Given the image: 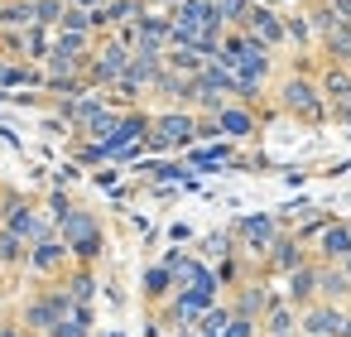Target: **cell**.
<instances>
[{
  "label": "cell",
  "instance_id": "cell-1",
  "mask_svg": "<svg viewBox=\"0 0 351 337\" xmlns=\"http://www.w3.org/2000/svg\"><path fill=\"white\" fill-rule=\"evenodd\" d=\"M53 231H58V241L68 246L73 265H92V270H97V260L106 255V231H101V217H97L92 207H68Z\"/></svg>",
  "mask_w": 351,
  "mask_h": 337
},
{
  "label": "cell",
  "instance_id": "cell-2",
  "mask_svg": "<svg viewBox=\"0 0 351 337\" xmlns=\"http://www.w3.org/2000/svg\"><path fill=\"white\" fill-rule=\"evenodd\" d=\"M140 145L154 150V154H169V150H188V145H197V111H188V106H164V111H154V116H149V130H145Z\"/></svg>",
  "mask_w": 351,
  "mask_h": 337
},
{
  "label": "cell",
  "instance_id": "cell-3",
  "mask_svg": "<svg viewBox=\"0 0 351 337\" xmlns=\"http://www.w3.org/2000/svg\"><path fill=\"white\" fill-rule=\"evenodd\" d=\"M73 308V299H68V289L63 284H44L39 294H29L25 299V308H20V327H25V337H44L63 313Z\"/></svg>",
  "mask_w": 351,
  "mask_h": 337
},
{
  "label": "cell",
  "instance_id": "cell-4",
  "mask_svg": "<svg viewBox=\"0 0 351 337\" xmlns=\"http://www.w3.org/2000/svg\"><path fill=\"white\" fill-rule=\"evenodd\" d=\"M130 68V44H121L116 34H101L97 44H92V54H87V87H116L121 82V73Z\"/></svg>",
  "mask_w": 351,
  "mask_h": 337
},
{
  "label": "cell",
  "instance_id": "cell-5",
  "mask_svg": "<svg viewBox=\"0 0 351 337\" xmlns=\"http://www.w3.org/2000/svg\"><path fill=\"white\" fill-rule=\"evenodd\" d=\"M279 111L303 121V126H313V121L327 116V102H322V92H317V82L308 73H293V78L279 82Z\"/></svg>",
  "mask_w": 351,
  "mask_h": 337
},
{
  "label": "cell",
  "instance_id": "cell-6",
  "mask_svg": "<svg viewBox=\"0 0 351 337\" xmlns=\"http://www.w3.org/2000/svg\"><path fill=\"white\" fill-rule=\"evenodd\" d=\"M284 226H279V217H269V212H255V217H241L236 226H231V236L241 241L236 251L241 255H255V260H265V251L274 246V236H279Z\"/></svg>",
  "mask_w": 351,
  "mask_h": 337
},
{
  "label": "cell",
  "instance_id": "cell-7",
  "mask_svg": "<svg viewBox=\"0 0 351 337\" xmlns=\"http://www.w3.org/2000/svg\"><path fill=\"white\" fill-rule=\"evenodd\" d=\"M25 270H34V275H44V279H63V275L73 270V255H68V246L58 241V231L44 236V241H29Z\"/></svg>",
  "mask_w": 351,
  "mask_h": 337
},
{
  "label": "cell",
  "instance_id": "cell-8",
  "mask_svg": "<svg viewBox=\"0 0 351 337\" xmlns=\"http://www.w3.org/2000/svg\"><path fill=\"white\" fill-rule=\"evenodd\" d=\"M341 323H346V308L337 303L313 299L308 308H298V337H341Z\"/></svg>",
  "mask_w": 351,
  "mask_h": 337
},
{
  "label": "cell",
  "instance_id": "cell-9",
  "mask_svg": "<svg viewBox=\"0 0 351 337\" xmlns=\"http://www.w3.org/2000/svg\"><path fill=\"white\" fill-rule=\"evenodd\" d=\"M346 255H351V222H337V217H332V222L313 236V260H317V265H341Z\"/></svg>",
  "mask_w": 351,
  "mask_h": 337
},
{
  "label": "cell",
  "instance_id": "cell-10",
  "mask_svg": "<svg viewBox=\"0 0 351 337\" xmlns=\"http://www.w3.org/2000/svg\"><path fill=\"white\" fill-rule=\"evenodd\" d=\"M212 126H217L221 140H255V135H260V116H255L250 106H241V102H226V106L212 116Z\"/></svg>",
  "mask_w": 351,
  "mask_h": 337
},
{
  "label": "cell",
  "instance_id": "cell-11",
  "mask_svg": "<svg viewBox=\"0 0 351 337\" xmlns=\"http://www.w3.org/2000/svg\"><path fill=\"white\" fill-rule=\"evenodd\" d=\"M308 260H313V251H308L298 236H284V231H279L274 246L265 251V270H269V275H289V270H298V265H308Z\"/></svg>",
  "mask_w": 351,
  "mask_h": 337
},
{
  "label": "cell",
  "instance_id": "cell-12",
  "mask_svg": "<svg viewBox=\"0 0 351 337\" xmlns=\"http://www.w3.org/2000/svg\"><path fill=\"white\" fill-rule=\"evenodd\" d=\"M250 39H260L265 49H284V15H274V5H250L245 25H241Z\"/></svg>",
  "mask_w": 351,
  "mask_h": 337
},
{
  "label": "cell",
  "instance_id": "cell-13",
  "mask_svg": "<svg viewBox=\"0 0 351 337\" xmlns=\"http://www.w3.org/2000/svg\"><path fill=\"white\" fill-rule=\"evenodd\" d=\"M284 279H289V289H284V303H289V308H308V303L317 299V260L289 270Z\"/></svg>",
  "mask_w": 351,
  "mask_h": 337
},
{
  "label": "cell",
  "instance_id": "cell-14",
  "mask_svg": "<svg viewBox=\"0 0 351 337\" xmlns=\"http://www.w3.org/2000/svg\"><path fill=\"white\" fill-rule=\"evenodd\" d=\"M317 299L346 308L351 303V279L341 275V265H317Z\"/></svg>",
  "mask_w": 351,
  "mask_h": 337
},
{
  "label": "cell",
  "instance_id": "cell-15",
  "mask_svg": "<svg viewBox=\"0 0 351 337\" xmlns=\"http://www.w3.org/2000/svg\"><path fill=\"white\" fill-rule=\"evenodd\" d=\"M274 303V294L265 289V284H236V303H231V313H241V318H265V308Z\"/></svg>",
  "mask_w": 351,
  "mask_h": 337
},
{
  "label": "cell",
  "instance_id": "cell-16",
  "mask_svg": "<svg viewBox=\"0 0 351 337\" xmlns=\"http://www.w3.org/2000/svg\"><path fill=\"white\" fill-rule=\"evenodd\" d=\"M284 332H298V308H289L284 299H274L260 318V337H284Z\"/></svg>",
  "mask_w": 351,
  "mask_h": 337
},
{
  "label": "cell",
  "instance_id": "cell-17",
  "mask_svg": "<svg viewBox=\"0 0 351 337\" xmlns=\"http://www.w3.org/2000/svg\"><path fill=\"white\" fill-rule=\"evenodd\" d=\"M44 337H92V303H73Z\"/></svg>",
  "mask_w": 351,
  "mask_h": 337
},
{
  "label": "cell",
  "instance_id": "cell-18",
  "mask_svg": "<svg viewBox=\"0 0 351 337\" xmlns=\"http://www.w3.org/2000/svg\"><path fill=\"white\" fill-rule=\"evenodd\" d=\"M63 289H68L73 303H92V299H97V270H92V265H73V270L63 275Z\"/></svg>",
  "mask_w": 351,
  "mask_h": 337
},
{
  "label": "cell",
  "instance_id": "cell-19",
  "mask_svg": "<svg viewBox=\"0 0 351 337\" xmlns=\"http://www.w3.org/2000/svg\"><path fill=\"white\" fill-rule=\"evenodd\" d=\"M317 49H322V63L351 68V25H337L327 39H317Z\"/></svg>",
  "mask_w": 351,
  "mask_h": 337
},
{
  "label": "cell",
  "instance_id": "cell-20",
  "mask_svg": "<svg viewBox=\"0 0 351 337\" xmlns=\"http://www.w3.org/2000/svg\"><path fill=\"white\" fill-rule=\"evenodd\" d=\"M303 20H308V30H313V44H317V39H327V34L341 25V20L332 15V5H327V0H313V5L303 10Z\"/></svg>",
  "mask_w": 351,
  "mask_h": 337
},
{
  "label": "cell",
  "instance_id": "cell-21",
  "mask_svg": "<svg viewBox=\"0 0 351 337\" xmlns=\"http://www.w3.org/2000/svg\"><path fill=\"white\" fill-rule=\"evenodd\" d=\"M25 255H29V241L0 226V270H25Z\"/></svg>",
  "mask_w": 351,
  "mask_h": 337
},
{
  "label": "cell",
  "instance_id": "cell-22",
  "mask_svg": "<svg viewBox=\"0 0 351 337\" xmlns=\"http://www.w3.org/2000/svg\"><path fill=\"white\" fill-rule=\"evenodd\" d=\"M29 25H34L29 0H0V30H29Z\"/></svg>",
  "mask_w": 351,
  "mask_h": 337
},
{
  "label": "cell",
  "instance_id": "cell-23",
  "mask_svg": "<svg viewBox=\"0 0 351 337\" xmlns=\"http://www.w3.org/2000/svg\"><path fill=\"white\" fill-rule=\"evenodd\" d=\"M173 294V275H169V265H149L145 270V299L149 303H164Z\"/></svg>",
  "mask_w": 351,
  "mask_h": 337
},
{
  "label": "cell",
  "instance_id": "cell-24",
  "mask_svg": "<svg viewBox=\"0 0 351 337\" xmlns=\"http://www.w3.org/2000/svg\"><path fill=\"white\" fill-rule=\"evenodd\" d=\"M231 241H236L231 231H212V236H202V255H207V260H226V255H236Z\"/></svg>",
  "mask_w": 351,
  "mask_h": 337
},
{
  "label": "cell",
  "instance_id": "cell-25",
  "mask_svg": "<svg viewBox=\"0 0 351 337\" xmlns=\"http://www.w3.org/2000/svg\"><path fill=\"white\" fill-rule=\"evenodd\" d=\"M284 44H298V49H313V30L303 15H289L284 20Z\"/></svg>",
  "mask_w": 351,
  "mask_h": 337
},
{
  "label": "cell",
  "instance_id": "cell-26",
  "mask_svg": "<svg viewBox=\"0 0 351 337\" xmlns=\"http://www.w3.org/2000/svg\"><path fill=\"white\" fill-rule=\"evenodd\" d=\"M58 20H63V0H34V25L58 30Z\"/></svg>",
  "mask_w": 351,
  "mask_h": 337
},
{
  "label": "cell",
  "instance_id": "cell-27",
  "mask_svg": "<svg viewBox=\"0 0 351 337\" xmlns=\"http://www.w3.org/2000/svg\"><path fill=\"white\" fill-rule=\"evenodd\" d=\"M221 337H260V323H255V318L231 313V318H226V327H221Z\"/></svg>",
  "mask_w": 351,
  "mask_h": 337
},
{
  "label": "cell",
  "instance_id": "cell-28",
  "mask_svg": "<svg viewBox=\"0 0 351 337\" xmlns=\"http://www.w3.org/2000/svg\"><path fill=\"white\" fill-rule=\"evenodd\" d=\"M327 5H332V15H337L341 25H351V0H327Z\"/></svg>",
  "mask_w": 351,
  "mask_h": 337
},
{
  "label": "cell",
  "instance_id": "cell-29",
  "mask_svg": "<svg viewBox=\"0 0 351 337\" xmlns=\"http://www.w3.org/2000/svg\"><path fill=\"white\" fill-rule=\"evenodd\" d=\"M0 337H25V327H20V323H10V318H5V323H0Z\"/></svg>",
  "mask_w": 351,
  "mask_h": 337
},
{
  "label": "cell",
  "instance_id": "cell-30",
  "mask_svg": "<svg viewBox=\"0 0 351 337\" xmlns=\"http://www.w3.org/2000/svg\"><path fill=\"white\" fill-rule=\"evenodd\" d=\"M341 275H346V279H351V255H346V260H341Z\"/></svg>",
  "mask_w": 351,
  "mask_h": 337
},
{
  "label": "cell",
  "instance_id": "cell-31",
  "mask_svg": "<svg viewBox=\"0 0 351 337\" xmlns=\"http://www.w3.org/2000/svg\"><path fill=\"white\" fill-rule=\"evenodd\" d=\"M260 5H293V0H260Z\"/></svg>",
  "mask_w": 351,
  "mask_h": 337
},
{
  "label": "cell",
  "instance_id": "cell-32",
  "mask_svg": "<svg viewBox=\"0 0 351 337\" xmlns=\"http://www.w3.org/2000/svg\"><path fill=\"white\" fill-rule=\"evenodd\" d=\"M0 68H5V49H0Z\"/></svg>",
  "mask_w": 351,
  "mask_h": 337
},
{
  "label": "cell",
  "instance_id": "cell-33",
  "mask_svg": "<svg viewBox=\"0 0 351 337\" xmlns=\"http://www.w3.org/2000/svg\"><path fill=\"white\" fill-rule=\"evenodd\" d=\"M106 337H121V332H106Z\"/></svg>",
  "mask_w": 351,
  "mask_h": 337
},
{
  "label": "cell",
  "instance_id": "cell-34",
  "mask_svg": "<svg viewBox=\"0 0 351 337\" xmlns=\"http://www.w3.org/2000/svg\"><path fill=\"white\" fill-rule=\"evenodd\" d=\"M284 337H298V332H284Z\"/></svg>",
  "mask_w": 351,
  "mask_h": 337
}]
</instances>
